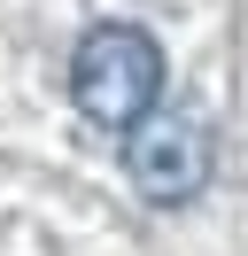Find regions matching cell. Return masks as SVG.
<instances>
[{"instance_id":"obj_1","label":"cell","mask_w":248,"mask_h":256,"mask_svg":"<svg viewBox=\"0 0 248 256\" xmlns=\"http://www.w3.org/2000/svg\"><path fill=\"white\" fill-rule=\"evenodd\" d=\"M70 101L86 124L132 132L140 116L163 101V47L140 24H93L70 54Z\"/></svg>"},{"instance_id":"obj_2","label":"cell","mask_w":248,"mask_h":256,"mask_svg":"<svg viewBox=\"0 0 248 256\" xmlns=\"http://www.w3.org/2000/svg\"><path fill=\"white\" fill-rule=\"evenodd\" d=\"M210 163H217V140H210V124H202L194 109L155 101V109L124 132V171H132V186L148 194V202H163V210L194 202V194L210 186Z\"/></svg>"}]
</instances>
